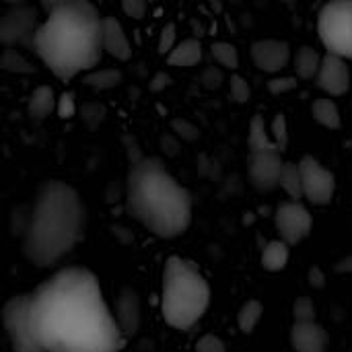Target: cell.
I'll return each mask as SVG.
<instances>
[{"label": "cell", "instance_id": "cell-19", "mask_svg": "<svg viewBox=\"0 0 352 352\" xmlns=\"http://www.w3.org/2000/svg\"><path fill=\"white\" fill-rule=\"evenodd\" d=\"M56 109V95L50 85L37 87L29 97V113L33 120H45Z\"/></svg>", "mask_w": 352, "mask_h": 352}, {"label": "cell", "instance_id": "cell-15", "mask_svg": "<svg viewBox=\"0 0 352 352\" xmlns=\"http://www.w3.org/2000/svg\"><path fill=\"white\" fill-rule=\"evenodd\" d=\"M113 318L122 336H134L140 330V297L134 289H124L120 293Z\"/></svg>", "mask_w": 352, "mask_h": 352}, {"label": "cell", "instance_id": "cell-23", "mask_svg": "<svg viewBox=\"0 0 352 352\" xmlns=\"http://www.w3.org/2000/svg\"><path fill=\"white\" fill-rule=\"evenodd\" d=\"M278 186L285 190V194L289 196L291 202H301L303 200V184H301V173L297 163H285L283 165V173H280V182Z\"/></svg>", "mask_w": 352, "mask_h": 352}, {"label": "cell", "instance_id": "cell-27", "mask_svg": "<svg viewBox=\"0 0 352 352\" xmlns=\"http://www.w3.org/2000/svg\"><path fill=\"white\" fill-rule=\"evenodd\" d=\"M210 52H212V58H214L221 66H225V68H229V70H235V68L239 66V54H237V50H235L233 43L217 41V43H212Z\"/></svg>", "mask_w": 352, "mask_h": 352}, {"label": "cell", "instance_id": "cell-8", "mask_svg": "<svg viewBox=\"0 0 352 352\" xmlns=\"http://www.w3.org/2000/svg\"><path fill=\"white\" fill-rule=\"evenodd\" d=\"M39 25L41 23L33 6H12L0 16V43H4L8 50H14V45L33 47V39Z\"/></svg>", "mask_w": 352, "mask_h": 352}, {"label": "cell", "instance_id": "cell-30", "mask_svg": "<svg viewBox=\"0 0 352 352\" xmlns=\"http://www.w3.org/2000/svg\"><path fill=\"white\" fill-rule=\"evenodd\" d=\"M295 324H314L316 322V305L309 297H299L293 305Z\"/></svg>", "mask_w": 352, "mask_h": 352}, {"label": "cell", "instance_id": "cell-12", "mask_svg": "<svg viewBox=\"0 0 352 352\" xmlns=\"http://www.w3.org/2000/svg\"><path fill=\"white\" fill-rule=\"evenodd\" d=\"M316 85L330 99L349 93V89H351V68H349L346 60H342L338 56H332V54H324L322 62H320V70L316 74Z\"/></svg>", "mask_w": 352, "mask_h": 352}, {"label": "cell", "instance_id": "cell-42", "mask_svg": "<svg viewBox=\"0 0 352 352\" xmlns=\"http://www.w3.org/2000/svg\"><path fill=\"white\" fill-rule=\"evenodd\" d=\"M219 80H221V76H219V72H214V70H208V72L204 74V82H206L208 87H217Z\"/></svg>", "mask_w": 352, "mask_h": 352}, {"label": "cell", "instance_id": "cell-13", "mask_svg": "<svg viewBox=\"0 0 352 352\" xmlns=\"http://www.w3.org/2000/svg\"><path fill=\"white\" fill-rule=\"evenodd\" d=\"M252 60L264 72H280L291 60V45L280 39H260L252 43Z\"/></svg>", "mask_w": 352, "mask_h": 352}, {"label": "cell", "instance_id": "cell-36", "mask_svg": "<svg viewBox=\"0 0 352 352\" xmlns=\"http://www.w3.org/2000/svg\"><path fill=\"white\" fill-rule=\"evenodd\" d=\"M293 89H297V78H293V76H280V78H272L268 82V91L274 93V95L289 93Z\"/></svg>", "mask_w": 352, "mask_h": 352}, {"label": "cell", "instance_id": "cell-22", "mask_svg": "<svg viewBox=\"0 0 352 352\" xmlns=\"http://www.w3.org/2000/svg\"><path fill=\"white\" fill-rule=\"evenodd\" d=\"M320 62L322 56L318 50H314L311 45H303L297 56H295V72L299 78H316L318 70H320Z\"/></svg>", "mask_w": 352, "mask_h": 352}, {"label": "cell", "instance_id": "cell-21", "mask_svg": "<svg viewBox=\"0 0 352 352\" xmlns=\"http://www.w3.org/2000/svg\"><path fill=\"white\" fill-rule=\"evenodd\" d=\"M289 256H291V248L285 241H280V239L270 241V243H266V248L262 252V266L268 272H280V270H285Z\"/></svg>", "mask_w": 352, "mask_h": 352}, {"label": "cell", "instance_id": "cell-5", "mask_svg": "<svg viewBox=\"0 0 352 352\" xmlns=\"http://www.w3.org/2000/svg\"><path fill=\"white\" fill-rule=\"evenodd\" d=\"M210 305V287L198 266L179 256H171L163 270L161 311L175 330H190L202 320Z\"/></svg>", "mask_w": 352, "mask_h": 352}, {"label": "cell", "instance_id": "cell-33", "mask_svg": "<svg viewBox=\"0 0 352 352\" xmlns=\"http://www.w3.org/2000/svg\"><path fill=\"white\" fill-rule=\"evenodd\" d=\"M175 25L173 23H169V25H165L163 29H161V35H159V52L163 54V56H167L173 47H175Z\"/></svg>", "mask_w": 352, "mask_h": 352}, {"label": "cell", "instance_id": "cell-18", "mask_svg": "<svg viewBox=\"0 0 352 352\" xmlns=\"http://www.w3.org/2000/svg\"><path fill=\"white\" fill-rule=\"evenodd\" d=\"M248 148H250V153H274V151H278L276 144L272 142L270 134H268V126H266L262 116H254L250 122Z\"/></svg>", "mask_w": 352, "mask_h": 352}, {"label": "cell", "instance_id": "cell-11", "mask_svg": "<svg viewBox=\"0 0 352 352\" xmlns=\"http://www.w3.org/2000/svg\"><path fill=\"white\" fill-rule=\"evenodd\" d=\"M283 157L274 153H250L248 157V177L258 192H272L278 188L283 173Z\"/></svg>", "mask_w": 352, "mask_h": 352}, {"label": "cell", "instance_id": "cell-32", "mask_svg": "<svg viewBox=\"0 0 352 352\" xmlns=\"http://www.w3.org/2000/svg\"><path fill=\"white\" fill-rule=\"evenodd\" d=\"M56 111L62 120H70L76 113V103H74V95L72 93H62L60 99L56 101Z\"/></svg>", "mask_w": 352, "mask_h": 352}, {"label": "cell", "instance_id": "cell-29", "mask_svg": "<svg viewBox=\"0 0 352 352\" xmlns=\"http://www.w3.org/2000/svg\"><path fill=\"white\" fill-rule=\"evenodd\" d=\"M268 134H270V138H272V142L276 144L278 151H285L287 148V144H289V124H287L285 113H278L272 120V124L268 128Z\"/></svg>", "mask_w": 352, "mask_h": 352}, {"label": "cell", "instance_id": "cell-26", "mask_svg": "<svg viewBox=\"0 0 352 352\" xmlns=\"http://www.w3.org/2000/svg\"><path fill=\"white\" fill-rule=\"evenodd\" d=\"M0 68L12 74H33L35 68L33 64L16 50H4V54L0 56Z\"/></svg>", "mask_w": 352, "mask_h": 352}, {"label": "cell", "instance_id": "cell-25", "mask_svg": "<svg viewBox=\"0 0 352 352\" xmlns=\"http://www.w3.org/2000/svg\"><path fill=\"white\" fill-rule=\"evenodd\" d=\"M262 314H264V307H262V303H260V301H256V299L248 301V303L239 309V314H237L239 330H241V332H245V334H252V332L256 330V326L260 324Z\"/></svg>", "mask_w": 352, "mask_h": 352}, {"label": "cell", "instance_id": "cell-4", "mask_svg": "<svg viewBox=\"0 0 352 352\" xmlns=\"http://www.w3.org/2000/svg\"><path fill=\"white\" fill-rule=\"evenodd\" d=\"M82 227L85 208L78 192L58 179L45 182L25 225V258L39 268L58 264L78 243Z\"/></svg>", "mask_w": 352, "mask_h": 352}, {"label": "cell", "instance_id": "cell-1", "mask_svg": "<svg viewBox=\"0 0 352 352\" xmlns=\"http://www.w3.org/2000/svg\"><path fill=\"white\" fill-rule=\"evenodd\" d=\"M31 326L43 352H118L122 332L87 268H64L31 293Z\"/></svg>", "mask_w": 352, "mask_h": 352}, {"label": "cell", "instance_id": "cell-24", "mask_svg": "<svg viewBox=\"0 0 352 352\" xmlns=\"http://www.w3.org/2000/svg\"><path fill=\"white\" fill-rule=\"evenodd\" d=\"M82 82L95 91H109L113 87H118L122 82V72L116 68H103V70H91Z\"/></svg>", "mask_w": 352, "mask_h": 352}, {"label": "cell", "instance_id": "cell-9", "mask_svg": "<svg viewBox=\"0 0 352 352\" xmlns=\"http://www.w3.org/2000/svg\"><path fill=\"white\" fill-rule=\"evenodd\" d=\"M303 184V198L316 206H326L332 202L336 192V177L330 169H326L316 157L305 155L297 163Z\"/></svg>", "mask_w": 352, "mask_h": 352}, {"label": "cell", "instance_id": "cell-41", "mask_svg": "<svg viewBox=\"0 0 352 352\" xmlns=\"http://www.w3.org/2000/svg\"><path fill=\"white\" fill-rule=\"evenodd\" d=\"M336 272H342V274H352V256H346L344 260H340L336 264Z\"/></svg>", "mask_w": 352, "mask_h": 352}, {"label": "cell", "instance_id": "cell-37", "mask_svg": "<svg viewBox=\"0 0 352 352\" xmlns=\"http://www.w3.org/2000/svg\"><path fill=\"white\" fill-rule=\"evenodd\" d=\"M122 8H124V12H126L128 16H132V19H142L144 12H146V2H142V0H124Z\"/></svg>", "mask_w": 352, "mask_h": 352}, {"label": "cell", "instance_id": "cell-40", "mask_svg": "<svg viewBox=\"0 0 352 352\" xmlns=\"http://www.w3.org/2000/svg\"><path fill=\"white\" fill-rule=\"evenodd\" d=\"M309 278H311V287H316V289L324 287L326 276H324V272H322L320 268H314V270H311V274H309Z\"/></svg>", "mask_w": 352, "mask_h": 352}, {"label": "cell", "instance_id": "cell-34", "mask_svg": "<svg viewBox=\"0 0 352 352\" xmlns=\"http://www.w3.org/2000/svg\"><path fill=\"white\" fill-rule=\"evenodd\" d=\"M196 352H227V346L219 336L206 334L196 342Z\"/></svg>", "mask_w": 352, "mask_h": 352}, {"label": "cell", "instance_id": "cell-17", "mask_svg": "<svg viewBox=\"0 0 352 352\" xmlns=\"http://www.w3.org/2000/svg\"><path fill=\"white\" fill-rule=\"evenodd\" d=\"M202 60V43L198 39H184L175 43V47L167 54V62L171 66L190 68Z\"/></svg>", "mask_w": 352, "mask_h": 352}, {"label": "cell", "instance_id": "cell-10", "mask_svg": "<svg viewBox=\"0 0 352 352\" xmlns=\"http://www.w3.org/2000/svg\"><path fill=\"white\" fill-rule=\"evenodd\" d=\"M274 225H276V231L280 235V241H285L287 245H295L311 233L314 217L301 202L289 200L276 208Z\"/></svg>", "mask_w": 352, "mask_h": 352}, {"label": "cell", "instance_id": "cell-31", "mask_svg": "<svg viewBox=\"0 0 352 352\" xmlns=\"http://www.w3.org/2000/svg\"><path fill=\"white\" fill-rule=\"evenodd\" d=\"M250 95H252V89H250L248 80L237 76V74H233L231 76V97L235 101H239V103H245L250 99Z\"/></svg>", "mask_w": 352, "mask_h": 352}, {"label": "cell", "instance_id": "cell-16", "mask_svg": "<svg viewBox=\"0 0 352 352\" xmlns=\"http://www.w3.org/2000/svg\"><path fill=\"white\" fill-rule=\"evenodd\" d=\"M291 344L295 352H328L330 336L324 326L314 324H295L291 330Z\"/></svg>", "mask_w": 352, "mask_h": 352}, {"label": "cell", "instance_id": "cell-39", "mask_svg": "<svg viewBox=\"0 0 352 352\" xmlns=\"http://www.w3.org/2000/svg\"><path fill=\"white\" fill-rule=\"evenodd\" d=\"M169 80H171V78H169L165 72H159V74H157V76L151 80V91H153V93H159V91H163V89L169 85Z\"/></svg>", "mask_w": 352, "mask_h": 352}, {"label": "cell", "instance_id": "cell-2", "mask_svg": "<svg viewBox=\"0 0 352 352\" xmlns=\"http://www.w3.org/2000/svg\"><path fill=\"white\" fill-rule=\"evenodd\" d=\"M45 21L39 25L33 50L39 60L60 78L70 80L91 72L103 54L101 14L87 0L45 2Z\"/></svg>", "mask_w": 352, "mask_h": 352}, {"label": "cell", "instance_id": "cell-7", "mask_svg": "<svg viewBox=\"0 0 352 352\" xmlns=\"http://www.w3.org/2000/svg\"><path fill=\"white\" fill-rule=\"evenodd\" d=\"M2 324L12 352H43L31 326V295H14L2 307Z\"/></svg>", "mask_w": 352, "mask_h": 352}, {"label": "cell", "instance_id": "cell-38", "mask_svg": "<svg viewBox=\"0 0 352 352\" xmlns=\"http://www.w3.org/2000/svg\"><path fill=\"white\" fill-rule=\"evenodd\" d=\"M124 144H126V153H128L130 165H134V163H138V161H142V159H144V155L140 153V148H138V144H136V140H134V138L126 136V138H124Z\"/></svg>", "mask_w": 352, "mask_h": 352}, {"label": "cell", "instance_id": "cell-14", "mask_svg": "<svg viewBox=\"0 0 352 352\" xmlns=\"http://www.w3.org/2000/svg\"><path fill=\"white\" fill-rule=\"evenodd\" d=\"M101 47L116 60H130L132 58V43L116 16L101 19Z\"/></svg>", "mask_w": 352, "mask_h": 352}, {"label": "cell", "instance_id": "cell-6", "mask_svg": "<svg viewBox=\"0 0 352 352\" xmlns=\"http://www.w3.org/2000/svg\"><path fill=\"white\" fill-rule=\"evenodd\" d=\"M318 33L326 54L352 60V0L328 2L318 16Z\"/></svg>", "mask_w": 352, "mask_h": 352}, {"label": "cell", "instance_id": "cell-28", "mask_svg": "<svg viewBox=\"0 0 352 352\" xmlns=\"http://www.w3.org/2000/svg\"><path fill=\"white\" fill-rule=\"evenodd\" d=\"M105 116H107V109H105V105L99 103V101L85 103V105L80 107V118H82V122H85L91 130L99 128V126L103 124Z\"/></svg>", "mask_w": 352, "mask_h": 352}, {"label": "cell", "instance_id": "cell-35", "mask_svg": "<svg viewBox=\"0 0 352 352\" xmlns=\"http://www.w3.org/2000/svg\"><path fill=\"white\" fill-rule=\"evenodd\" d=\"M171 128H173V132H175L177 136H182L184 140H196V138H198V128H196L194 124H190L188 120L177 118V120L171 122Z\"/></svg>", "mask_w": 352, "mask_h": 352}, {"label": "cell", "instance_id": "cell-3", "mask_svg": "<svg viewBox=\"0 0 352 352\" xmlns=\"http://www.w3.org/2000/svg\"><path fill=\"white\" fill-rule=\"evenodd\" d=\"M128 212L161 239H173L192 223L190 192L155 157L130 165L126 177Z\"/></svg>", "mask_w": 352, "mask_h": 352}, {"label": "cell", "instance_id": "cell-20", "mask_svg": "<svg viewBox=\"0 0 352 352\" xmlns=\"http://www.w3.org/2000/svg\"><path fill=\"white\" fill-rule=\"evenodd\" d=\"M311 113H314V120L330 130H338L342 126V116H340V109L336 105L334 99L330 97H320L314 101L311 105Z\"/></svg>", "mask_w": 352, "mask_h": 352}]
</instances>
